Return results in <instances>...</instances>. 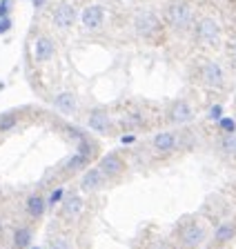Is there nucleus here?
Masks as SVG:
<instances>
[{
  "label": "nucleus",
  "instance_id": "1",
  "mask_svg": "<svg viewBox=\"0 0 236 249\" xmlns=\"http://www.w3.org/2000/svg\"><path fill=\"white\" fill-rule=\"evenodd\" d=\"M167 22L174 27V29H187L189 25H192V18H194V14H192V7L185 2V0H174L172 5L167 7Z\"/></svg>",
  "mask_w": 236,
  "mask_h": 249
},
{
  "label": "nucleus",
  "instance_id": "2",
  "mask_svg": "<svg viewBox=\"0 0 236 249\" xmlns=\"http://www.w3.org/2000/svg\"><path fill=\"white\" fill-rule=\"evenodd\" d=\"M179 238H181V245H183L185 249H196L205 240V229L200 227L199 223H187L181 227Z\"/></svg>",
  "mask_w": 236,
  "mask_h": 249
},
{
  "label": "nucleus",
  "instance_id": "3",
  "mask_svg": "<svg viewBox=\"0 0 236 249\" xmlns=\"http://www.w3.org/2000/svg\"><path fill=\"white\" fill-rule=\"evenodd\" d=\"M218 36H220V29L214 18H203V20H199V25H196V38H199L200 42H205V45H216Z\"/></svg>",
  "mask_w": 236,
  "mask_h": 249
},
{
  "label": "nucleus",
  "instance_id": "4",
  "mask_svg": "<svg viewBox=\"0 0 236 249\" xmlns=\"http://www.w3.org/2000/svg\"><path fill=\"white\" fill-rule=\"evenodd\" d=\"M134 27H136L138 36L149 38V36H154V34L158 31L161 22H158L156 14H152V11H141V14L136 16V20H134Z\"/></svg>",
  "mask_w": 236,
  "mask_h": 249
},
{
  "label": "nucleus",
  "instance_id": "5",
  "mask_svg": "<svg viewBox=\"0 0 236 249\" xmlns=\"http://www.w3.org/2000/svg\"><path fill=\"white\" fill-rule=\"evenodd\" d=\"M123 167H125L123 158L118 154H114V151H111V154H107V156H103V158H100L98 169L103 171V176H105V178H116L123 171Z\"/></svg>",
  "mask_w": 236,
  "mask_h": 249
},
{
  "label": "nucleus",
  "instance_id": "6",
  "mask_svg": "<svg viewBox=\"0 0 236 249\" xmlns=\"http://www.w3.org/2000/svg\"><path fill=\"white\" fill-rule=\"evenodd\" d=\"M54 53H56V45H54L52 38H47V36L36 38V42H34V58H36V62L52 60Z\"/></svg>",
  "mask_w": 236,
  "mask_h": 249
},
{
  "label": "nucleus",
  "instance_id": "7",
  "mask_svg": "<svg viewBox=\"0 0 236 249\" xmlns=\"http://www.w3.org/2000/svg\"><path fill=\"white\" fill-rule=\"evenodd\" d=\"M73 20H76V9H73L72 5L63 2V5L56 7V11H54V25H56V27L67 29V27L73 25Z\"/></svg>",
  "mask_w": 236,
  "mask_h": 249
},
{
  "label": "nucleus",
  "instance_id": "8",
  "mask_svg": "<svg viewBox=\"0 0 236 249\" xmlns=\"http://www.w3.org/2000/svg\"><path fill=\"white\" fill-rule=\"evenodd\" d=\"M105 182V176H103V171L98 167H91L83 174V180H80V187H83V192H98L100 187Z\"/></svg>",
  "mask_w": 236,
  "mask_h": 249
},
{
  "label": "nucleus",
  "instance_id": "9",
  "mask_svg": "<svg viewBox=\"0 0 236 249\" xmlns=\"http://www.w3.org/2000/svg\"><path fill=\"white\" fill-rule=\"evenodd\" d=\"M80 18H83V25L87 27V29H98V27L103 25V20H105V9L100 5H91L83 11Z\"/></svg>",
  "mask_w": 236,
  "mask_h": 249
},
{
  "label": "nucleus",
  "instance_id": "10",
  "mask_svg": "<svg viewBox=\"0 0 236 249\" xmlns=\"http://www.w3.org/2000/svg\"><path fill=\"white\" fill-rule=\"evenodd\" d=\"M176 145H179V138H176V134H172V131H161V134L154 136V149L156 151L167 154V151L176 149Z\"/></svg>",
  "mask_w": 236,
  "mask_h": 249
},
{
  "label": "nucleus",
  "instance_id": "11",
  "mask_svg": "<svg viewBox=\"0 0 236 249\" xmlns=\"http://www.w3.org/2000/svg\"><path fill=\"white\" fill-rule=\"evenodd\" d=\"M54 107L60 111V114L69 116L76 111V107H78V103H76V96L69 91H63V93H58L56 98H54Z\"/></svg>",
  "mask_w": 236,
  "mask_h": 249
},
{
  "label": "nucleus",
  "instance_id": "12",
  "mask_svg": "<svg viewBox=\"0 0 236 249\" xmlns=\"http://www.w3.org/2000/svg\"><path fill=\"white\" fill-rule=\"evenodd\" d=\"M192 116H194V111H192V107H189L187 103H176L172 109H169V118H172V123H176V124L189 123Z\"/></svg>",
  "mask_w": 236,
  "mask_h": 249
},
{
  "label": "nucleus",
  "instance_id": "13",
  "mask_svg": "<svg viewBox=\"0 0 236 249\" xmlns=\"http://www.w3.org/2000/svg\"><path fill=\"white\" fill-rule=\"evenodd\" d=\"M90 129L98 131V134H107L109 131V116L103 109H94L90 114Z\"/></svg>",
  "mask_w": 236,
  "mask_h": 249
},
{
  "label": "nucleus",
  "instance_id": "14",
  "mask_svg": "<svg viewBox=\"0 0 236 249\" xmlns=\"http://www.w3.org/2000/svg\"><path fill=\"white\" fill-rule=\"evenodd\" d=\"M85 209V202L80 196H76V194H72V196H67L63 200V213L69 218H78L80 213H83Z\"/></svg>",
  "mask_w": 236,
  "mask_h": 249
},
{
  "label": "nucleus",
  "instance_id": "15",
  "mask_svg": "<svg viewBox=\"0 0 236 249\" xmlns=\"http://www.w3.org/2000/svg\"><path fill=\"white\" fill-rule=\"evenodd\" d=\"M203 80H205V85H210V87H220V85H223V69H220L216 62L205 65L203 67Z\"/></svg>",
  "mask_w": 236,
  "mask_h": 249
},
{
  "label": "nucleus",
  "instance_id": "16",
  "mask_svg": "<svg viewBox=\"0 0 236 249\" xmlns=\"http://www.w3.org/2000/svg\"><path fill=\"white\" fill-rule=\"evenodd\" d=\"M45 207H47V200L38 194H32V196L27 198V213L32 218H40L45 213Z\"/></svg>",
  "mask_w": 236,
  "mask_h": 249
},
{
  "label": "nucleus",
  "instance_id": "17",
  "mask_svg": "<svg viewBox=\"0 0 236 249\" xmlns=\"http://www.w3.org/2000/svg\"><path fill=\"white\" fill-rule=\"evenodd\" d=\"M32 238H34V231L29 227H18L14 231V247L16 249H29L32 247Z\"/></svg>",
  "mask_w": 236,
  "mask_h": 249
},
{
  "label": "nucleus",
  "instance_id": "18",
  "mask_svg": "<svg viewBox=\"0 0 236 249\" xmlns=\"http://www.w3.org/2000/svg\"><path fill=\"white\" fill-rule=\"evenodd\" d=\"M234 233H236V225L234 223H225V225H220V227L214 231V240L216 243H227L230 238H234Z\"/></svg>",
  "mask_w": 236,
  "mask_h": 249
},
{
  "label": "nucleus",
  "instance_id": "19",
  "mask_svg": "<svg viewBox=\"0 0 236 249\" xmlns=\"http://www.w3.org/2000/svg\"><path fill=\"white\" fill-rule=\"evenodd\" d=\"M90 156H85V154H80V151H76V154L72 156L67 160V171H78V169H83V167H87L90 165Z\"/></svg>",
  "mask_w": 236,
  "mask_h": 249
},
{
  "label": "nucleus",
  "instance_id": "20",
  "mask_svg": "<svg viewBox=\"0 0 236 249\" xmlns=\"http://www.w3.org/2000/svg\"><path fill=\"white\" fill-rule=\"evenodd\" d=\"M18 124V116L14 111H7V114H0V131H9Z\"/></svg>",
  "mask_w": 236,
  "mask_h": 249
},
{
  "label": "nucleus",
  "instance_id": "21",
  "mask_svg": "<svg viewBox=\"0 0 236 249\" xmlns=\"http://www.w3.org/2000/svg\"><path fill=\"white\" fill-rule=\"evenodd\" d=\"M63 196H65V189H63V187L54 189V192L49 194V198H47V205H49V207H56L58 202H63Z\"/></svg>",
  "mask_w": 236,
  "mask_h": 249
},
{
  "label": "nucleus",
  "instance_id": "22",
  "mask_svg": "<svg viewBox=\"0 0 236 249\" xmlns=\"http://www.w3.org/2000/svg\"><path fill=\"white\" fill-rule=\"evenodd\" d=\"M218 124H220V129L225 131V134H234L236 131V120L234 118H220Z\"/></svg>",
  "mask_w": 236,
  "mask_h": 249
},
{
  "label": "nucleus",
  "instance_id": "23",
  "mask_svg": "<svg viewBox=\"0 0 236 249\" xmlns=\"http://www.w3.org/2000/svg\"><path fill=\"white\" fill-rule=\"evenodd\" d=\"M49 249H73V245L67 238H54L49 243Z\"/></svg>",
  "mask_w": 236,
  "mask_h": 249
},
{
  "label": "nucleus",
  "instance_id": "24",
  "mask_svg": "<svg viewBox=\"0 0 236 249\" xmlns=\"http://www.w3.org/2000/svg\"><path fill=\"white\" fill-rule=\"evenodd\" d=\"M67 136L72 140H76V142H78V140H83V138H87V136H85V131H80L78 127H67Z\"/></svg>",
  "mask_w": 236,
  "mask_h": 249
},
{
  "label": "nucleus",
  "instance_id": "25",
  "mask_svg": "<svg viewBox=\"0 0 236 249\" xmlns=\"http://www.w3.org/2000/svg\"><path fill=\"white\" fill-rule=\"evenodd\" d=\"M223 149L230 151V154H232V151L236 154V136H227V138L223 140Z\"/></svg>",
  "mask_w": 236,
  "mask_h": 249
},
{
  "label": "nucleus",
  "instance_id": "26",
  "mask_svg": "<svg viewBox=\"0 0 236 249\" xmlns=\"http://www.w3.org/2000/svg\"><path fill=\"white\" fill-rule=\"evenodd\" d=\"M210 118L212 120H220V118H223V107H220V105H214V107L210 109Z\"/></svg>",
  "mask_w": 236,
  "mask_h": 249
},
{
  "label": "nucleus",
  "instance_id": "27",
  "mask_svg": "<svg viewBox=\"0 0 236 249\" xmlns=\"http://www.w3.org/2000/svg\"><path fill=\"white\" fill-rule=\"evenodd\" d=\"M11 29V20L7 16H0V34H5V31Z\"/></svg>",
  "mask_w": 236,
  "mask_h": 249
},
{
  "label": "nucleus",
  "instance_id": "28",
  "mask_svg": "<svg viewBox=\"0 0 236 249\" xmlns=\"http://www.w3.org/2000/svg\"><path fill=\"white\" fill-rule=\"evenodd\" d=\"M7 11H9V0H2L0 2V16H7Z\"/></svg>",
  "mask_w": 236,
  "mask_h": 249
},
{
  "label": "nucleus",
  "instance_id": "29",
  "mask_svg": "<svg viewBox=\"0 0 236 249\" xmlns=\"http://www.w3.org/2000/svg\"><path fill=\"white\" fill-rule=\"evenodd\" d=\"M134 140H136V138H134V136H131V134H125V136H123V138H121V142H123V145H131Z\"/></svg>",
  "mask_w": 236,
  "mask_h": 249
},
{
  "label": "nucleus",
  "instance_id": "30",
  "mask_svg": "<svg viewBox=\"0 0 236 249\" xmlns=\"http://www.w3.org/2000/svg\"><path fill=\"white\" fill-rule=\"evenodd\" d=\"M149 249H169V247H167V245H165V243H154Z\"/></svg>",
  "mask_w": 236,
  "mask_h": 249
},
{
  "label": "nucleus",
  "instance_id": "31",
  "mask_svg": "<svg viewBox=\"0 0 236 249\" xmlns=\"http://www.w3.org/2000/svg\"><path fill=\"white\" fill-rule=\"evenodd\" d=\"M29 249H42V247H29Z\"/></svg>",
  "mask_w": 236,
  "mask_h": 249
}]
</instances>
